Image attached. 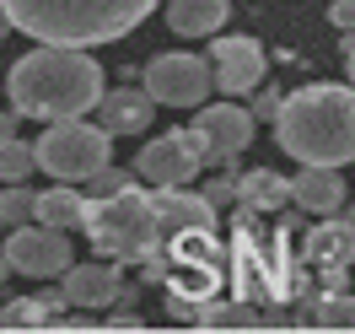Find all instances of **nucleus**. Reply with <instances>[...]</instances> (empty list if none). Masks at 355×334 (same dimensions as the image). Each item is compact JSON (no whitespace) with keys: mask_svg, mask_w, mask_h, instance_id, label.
<instances>
[{"mask_svg":"<svg viewBox=\"0 0 355 334\" xmlns=\"http://www.w3.org/2000/svg\"><path fill=\"white\" fill-rule=\"evenodd\" d=\"M38 162H33V146L17 140V135H0V183H22Z\"/></svg>","mask_w":355,"mask_h":334,"instance_id":"nucleus-21","label":"nucleus"},{"mask_svg":"<svg viewBox=\"0 0 355 334\" xmlns=\"http://www.w3.org/2000/svg\"><path fill=\"white\" fill-rule=\"evenodd\" d=\"M17 222H33V189L6 183V194H0V226H17Z\"/></svg>","mask_w":355,"mask_h":334,"instance_id":"nucleus-23","label":"nucleus"},{"mask_svg":"<svg viewBox=\"0 0 355 334\" xmlns=\"http://www.w3.org/2000/svg\"><path fill=\"white\" fill-rule=\"evenodd\" d=\"M210 92H216L210 60L200 54H156L146 65V97L156 108H200Z\"/></svg>","mask_w":355,"mask_h":334,"instance_id":"nucleus-7","label":"nucleus"},{"mask_svg":"<svg viewBox=\"0 0 355 334\" xmlns=\"http://www.w3.org/2000/svg\"><path fill=\"white\" fill-rule=\"evenodd\" d=\"M339 210H345V222H355V205H339Z\"/></svg>","mask_w":355,"mask_h":334,"instance_id":"nucleus-34","label":"nucleus"},{"mask_svg":"<svg viewBox=\"0 0 355 334\" xmlns=\"http://www.w3.org/2000/svg\"><path fill=\"white\" fill-rule=\"evenodd\" d=\"M6 27H11V22H6V11H0V38H6Z\"/></svg>","mask_w":355,"mask_h":334,"instance_id":"nucleus-35","label":"nucleus"},{"mask_svg":"<svg viewBox=\"0 0 355 334\" xmlns=\"http://www.w3.org/2000/svg\"><path fill=\"white\" fill-rule=\"evenodd\" d=\"M205 200L210 205H226V200H237V156H232V162H221V178H210L200 189Z\"/></svg>","mask_w":355,"mask_h":334,"instance_id":"nucleus-24","label":"nucleus"},{"mask_svg":"<svg viewBox=\"0 0 355 334\" xmlns=\"http://www.w3.org/2000/svg\"><path fill=\"white\" fill-rule=\"evenodd\" d=\"M275 140L296 162L318 167H350L355 162V87L312 81L302 92H280Z\"/></svg>","mask_w":355,"mask_h":334,"instance_id":"nucleus-2","label":"nucleus"},{"mask_svg":"<svg viewBox=\"0 0 355 334\" xmlns=\"http://www.w3.org/2000/svg\"><path fill=\"white\" fill-rule=\"evenodd\" d=\"M307 265L318 269H350L355 265V222H345L339 210L334 216H323V222L307 232Z\"/></svg>","mask_w":355,"mask_h":334,"instance_id":"nucleus-15","label":"nucleus"},{"mask_svg":"<svg viewBox=\"0 0 355 334\" xmlns=\"http://www.w3.org/2000/svg\"><path fill=\"white\" fill-rule=\"evenodd\" d=\"M312 329H355V297L350 291H323L312 302Z\"/></svg>","mask_w":355,"mask_h":334,"instance_id":"nucleus-20","label":"nucleus"},{"mask_svg":"<svg viewBox=\"0 0 355 334\" xmlns=\"http://www.w3.org/2000/svg\"><path fill=\"white\" fill-rule=\"evenodd\" d=\"M33 162L44 167L49 178L87 183L103 162H113V135L103 130V124H87V113H76V119H49L44 135L33 140Z\"/></svg>","mask_w":355,"mask_h":334,"instance_id":"nucleus-6","label":"nucleus"},{"mask_svg":"<svg viewBox=\"0 0 355 334\" xmlns=\"http://www.w3.org/2000/svg\"><path fill=\"white\" fill-rule=\"evenodd\" d=\"M38 302H44V312H49V318H60V312L70 308V302H65V291H44Z\"/></svg>","mask_w":355,"mask_h":334,"instance_id":"nucleus-29","label":"nucleus"},{"mask_svg":"<svg viewBox=\"0 0 355 334\" xmlns=\"http://www.w3.org/2000/svg\"><path fill=\"white\" fill-rule=\"evenodd\" d=\"M6 275H11V265H6V253H0V286H6Z\"/></svg>","mask_w":355,"mask_h":334,"instance_id":"nucleus-33","label":"nucleus"},{"mask_svg":"<svg viewBox=\"0 0 355 334\" xmlns=\"http://www.w3.org/2000/svg\"><path fill=\"white\" fill-rule=\"evenodd\" d=\"M81 210H87V194H76L65 178L44 189V194H33V222L44 226H60V232H76L81 226Z\"/></svg>","mask_w":355,"mask_h":334,"instance_id":"nucleus-18","label":"nucleus"},{"mask_svg":"<svg viewBox=\"0 0 355 334\" xmlns=\"http://www.w3.org/2000/svg\"><path fill=\"white\" fill-rule=\"evenodd\" d=\"M253 92H259V87H253ZM275 108H280V87H264V92H259V103H253L248 113H253V119H259V113H264V119H275Z\"/></svg>","mask_w":355,"mask_h":334,"instance_id":"nucleus-28","label":"nucleus"},{"mask_svg":"<svg viewBox=\"0 0 355 334\" xmlns=\"http://www.w3.org/2000/svg\"><path fill=\"white\" fill-rule=\"evenodd\" d=\"M226 281H232V297H243L253 308L307 297V269L296 265V253H291V232H275V237L259 243L243 226L237 243L226 248Z\"/></svg>","mask_w":355,"mask_h":334,"instance_id":"nucleus-5","label":"nucleus"},{"mask_svg":"<svg viewBox=\"0 0 355 334\" xmlns=\"http://www.w3.org/2000/svg\"><path fill=\"white\" fill-rule=\"evenodd\" d=\"M103 65L92 60V49H65V44H38L22 54L6 76V97L17 119H76L92 113L103 97Z\"/></svg>","mask_w":355,"mask_h":334,"instance_id":"nucleus-1","label":"nucleus"},{"mask_svg":"<svg viewBox=\"0 0 355 334\" xmlns=\"http://www.w3.org/2000/svg\"><path fill=\"white\" fill-rule=\"evenodd\" d=\"M81 232L92 237L97 253H108L113 265H140L151 259L156 243H162V222H156L151 189L140 178H130L113 194H92L87 210H81Z\"/></svg>","mask_w":355,"mask_h":334,"instance_id":"nucleus-4","label":"nucleus"},{"mask_svg":"<svg viewBox=\"0 0 355 334\" xmlns=\"http://www.w3.org/2000/svg\"><path fill=\"white\" fill-rule=\"evenodd\" d=\"M167 312H173L178 324H189V329H200V302H183V297H167Z\"/></svg>","mask_w":355,"mask_h":334,"instance_id":"nucleus-26","label":"nucleus"},{"mask_svg":"<svg viewBox=\"0 0 355 334\" xmlns=\"http://www.w3.org/2000/svg\"><path fill=\"white\" fill-rule=\"evenodd\" d=\"M97 113H103V130L108 135H140L146 124H151V113L156 103L146 97V87L135 92V87H113L97 97Z\"/></svg>","mask_w":355,"mask_h":334,"instance_id":"nucleus-16","label":"nucleus"},{"mask_svg":"<svg viewBox=\"0 0 355 334\" xmlns=\"http://www.w3.org/2000/svg\"><path fill=\"white\" fill-rule=\"evenodd\" d=\"M0 329H49V312L38 297H17V302H6L0 312Z\"/></svg>","mask_w":355,"mask_h":334,"instance_id":"nucleus-22","label":"nucleus"},{"mask_svg":"<svg viewBox=\"0 0 355 334\" xmlns=\"http://www.w3.org/2000/svg\"><path fill=\"white\" fill-rule=\"evenodd\" d=\"M200 167H205V140H200L194 124L156 135L151 146L135 156V178L140 183H189Z\"/></svg>","mask_w":355,"mask_h":334,"instance_id":"nucleus-9","label":"nucleus"},{"mask_svg":"<svg viewBox=\"0 0 355 334\" xmlns=\"http://www.w3.org/2000/svg\"><path fill=\"white\" fill-rule=\"evenodd\" d=\"M210 81L221 87V97H243V92L264 87V44L248 33H210Z\"/></svg>","mask_w":355,"mask_h":334,"instance_id":"nucleus-8","label":"nucleus"},{"mask_svg":"<svg viewBox=\"0 0 355 334\" xmlns=\"http://www.w3.org/2000/svg\"><path fill=\"white\" fill-rule=\"evenodd\" d=\"M345 70H350V87H355V38L345 33Z\"/></svg>","mask_w":355,"mask_h":334,"instance_id":"nucleus-31","label":"nucleus"},{"mask_svg":"<svg viewBox=\"0 0 355 334\" xmlns=\"http://www.w3.org/2000/svg\"><path fill=\"white\" fill-rule=\"evenodd\" d=\"M232 17V0H167V27L183 38H210Z\"/></svg>","mask_w":355,"mask_h":334,"instance_id":"nucleus-17","label":"nucleus"},{"mask_svg":"<svg viewBox=\"0 0 355 334\" xmlns=\"http://www.w3.org/2000/svg\"><path fill=\"white\" fill-rule=\"evenodd\" d=\"M135 178V173H130V167H113V162H103V167H97V173H92V189H87V194H113V189H124V183H130Z\"/></svg>","mask_w":355,"mask_h":334,"instance_id":"nucleus-25","label":"nucleus"},{"mask_svg":"<svg viewBox=\"0 0 355 334\" xmlns=\"http://www.w3.org/2000/svg\"><path fill=\"white\" fill-rule=\"evenodd\" d=\"M237 200L253 205V210H280L291 200V178L269 173V167H253V173H237Z\"/></svg>","mask_w":355,"mask_h":334,"instance_id":"nucleus-19","label":"nucleus"},{"mask_svg":"<svg viewBox=\"0 0 355 334\" xmlns=\"http://www.w3.org/2000/svg\"><path fill=\"white\" fill-rule=\"evenodd\" d=\"M345 178H339V167H318V162H302V173L291 178V200L312 210V216H334L339 205H345Z\"/></svg>","mask_w":355,"mask_h":334,"instance_id":"nucleus-14","label":"nucleus"},{"mask_svg":"<svg viewBox=\"0 0 355 334\" xmlns=\"http://www.w3.org/2000/svg\"><path fill=\"white\" fill-rule=\"evenodd\" d=\"M6 265L17 269V275H33V281H44V275H60L70 265V237L60 226H33V222H17L6 232Z\"/></svg>","mask_w":355,"mask_h":334,"instance_id":"nucleus-10","label":"nucleus"},{"mask_svg":"<svg viewBox=\"0 0 355 334\" xmlns=\"http://www.w3.org/2000/svg\"><path fill=\"white\" fill-rule=\"evenodd\" d=\"M253 113L243 108V103H210L205 97L200 108H194V130H200V140H205V162L210 167H221V162H232L237 151H248V140H253Z\"/></svg>","mask_w":355,"mask_h":334,"instance_id":"nucleus-11","label":"nucleus"},{"mask_svg":"<svg viewBox=\"0 0 355 334\" xmlns=\"http://www.w3.org/2000/svg\"><path fill=\"white\" fill-rule=\"evenodd\" d=\"M0 11L33 44L97 49L130 38L156 11V0H0Z\"/></svg>","mask_w":355,"mask_h":334,"instance_id":"nucleus-3","label":"nucleus"},{"mask_svg":"<svg viewBox=\"0 0 355 334\" xmlns=\"http://www.w3.org/2000/svg\"><path fill=\"white\" fill-rule=\"evenodd\" d=\"M60 275H65V286H60V291H65V302H70V308H87V312L113 308V297H119V281H124L113 259H103V265H76V259H70Z\"/></svg>","mask_w":355,"mask_h":334,"instance_id":"nucleus-13","label":"nucleus"},{"mask_svg":"<svg viewBox=\"0 0 355 334\" xmlns=\"http://www.w3.org/2000/svg\"><path fill=\"white\" fill-rule=\"evenodd\" d=\"M0 135H17V108H11V113L0 108Z\"/></svg>","mask_w":355,"mask_h":334,"instance_id":"nucleus-32","label":"nucleus"},{"mask_svg":"<svg viewBox=\"0 0 355 334\" xmlns=\"http://www.w3.org/2000/svg\"><path fill=\"white\" fill-rule=\"evenodd\" d=\"M151 205H156V222H162V237H173V232H216V205L194 194V189H183V183H151Z\"/></svg>","mask_w":355,"mask_h":334,"instance_id":"nucleus-12","label":"nucleus"},{"mask_svg":"<svg viewBox=\"0 0 355 334\" xmlns=\"http://www.w3.org/2000/svg\"><path fill=\"white\" fill-rule=\"evenodd\" d=\"M329 22L339 27V33H355V0H334V6H329Z\"/></svg>","mask_w":355,"mask_h":334,"instance_id":"nucleus-27","label":"nucleus"},{"mask_svg":"<svg viewBox=\"0 0 355 334\" xmlns=\"http://www.w3.org/2000/svg\"><path fill=\"white\" fill-rule=\"evenodd\" d=\"M97 329H140V318L135 312H113L108 324H97Z\"/></svg>","mask_w":355,"mask_h":334,"instance_id":"nucleus-30","label":"nucleus"}]
</instances>
